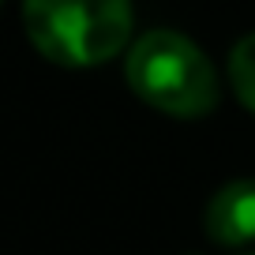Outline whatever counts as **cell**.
I'll return each instance as SVG.
<instances>
[{"label": "cell", "mask_w": 255, "mask_h": 255, "mask_svg": "<svg viewBox=\"0 0 255 255\" xmlns=\"http://www.w3.org/2000/svg\"><path fill=\"white\" fill-rule=\"evenodd\" d=\"M203 229L214 244L255 240V180H233L207 203Z\"/></svg>", "instance_id": "cell-3"}, {"label": "cell", "mask_w": 255, "mask_h": 255, "mask_svg": "<svg viewBox=\"0 0 255 255\" xmlns=\"http://www.w3.org/2000/svg\"><path fill=\"white\" fill-rule=\"evenodd\" d=\"M128 87L169 117H203L218 105V75L203 49L176 30H150L131 45Z\"/></svg>", "instance_id": "cell-2"}, {"label": "cell", "mask_w": 255, "mask_h": 255, "mask_svg": "<svg viewBox=\"0 0 255 255\" xmlns=\"http://www.w3.org/2000/svg\"><path fill=\"white\" fill-rule=\"evenodd\" d=\"M229 83L237 98L255 113V34L240 38L229 53Z\"/></svg>", "instance_id": "cell-4"}, {"label": "cell", "mask_w": 255, "mask_h": 255, "mask_svg": "<svg viewBox=\"0 0 255 255\" xmlns=\"http://www.w3.org/2000/svg\"><path fill=\"white\" fill-rule=\"evenodd\" d=\"M0 4H4V0H0Z\"/></svg>", "instance_id": "cell-5"}, {"label": "cell", "mask_w": 255, "mask_h": 255, "mask_svg": "<svg viewBox=\"0 0 255 255\" xmlns=\"http://www.w3.org/2000/svg\"><path fill=\"white\" fill-rule=\"evenodd\" d=\"M34 49L64 68L105 64L131 38V0H23Z\"/></svg>", "instance_id": "cell-1"}]
</instances>
